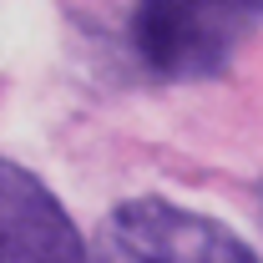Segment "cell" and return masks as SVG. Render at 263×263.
Returning a JSON list of instances; mask_svg holds the SVG:
<instances>
[{"mask_svg": "<svg viewBox=\"0 0 263 263\" xmlns=\"http://www.w3.org/2000/svg\"><path fill=\"white\" fill-rule=\"evenodd\" d=\"M263 0H137L132 46L162 81H202L258 31Z\"/></svg>", "mask_w": 263, "mask_h": 263, "instance_id": "cell-1", "label": "cell"}, {"mask_svg": "<svg viewBox=\"0 0 263 263\" xmlns=\"http://www.w3.org/2000/svg\"><path fill=\"white\" fill-rule=\"evenodd\" d=\"M86 263H258V253L208 213L167 197H132L101 218Z\"/></svg>", "mask_w": 263, "mask_h": 263, "instance_id": "cell-2", "label": "cell"}, {"mask_svg": "<svg viewBox=\"0 0 263 263\" xmlns=\"http://www.w3.org/2000/svg\"><path fill=\"white\" fill-rule=\"evenodd\" d=\"M0 263H86L61 197L10 157H0Z\"/></svg>", "mask_w": 263, "mask_h": 263, "instance_id": "cell-3", "label": "cell"}]
</instances>
